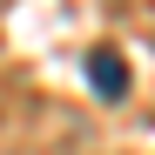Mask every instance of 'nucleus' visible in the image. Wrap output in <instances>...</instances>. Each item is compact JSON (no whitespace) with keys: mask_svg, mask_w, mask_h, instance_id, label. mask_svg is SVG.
<instances>
[{"mask_svg":"<svg viewBox=\"0 0 155 155\" xmlns=\"http://www.w3.org/2000/svg\"><path fill=\"white\" fill-rule=\"evenodd\" d=\"M88 81H94L101 101H121L128 94V61L115 54V47H94V54H88Z\"/></svg>","mask_w":155,"mask_h":155,"instance_id":"1","label":"nucleus"}]
</instances>
